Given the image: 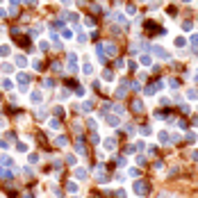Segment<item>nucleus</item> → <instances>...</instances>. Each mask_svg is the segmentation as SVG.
<instances>
[{
	"label": "nucleus",
	"mask_w": 198,
	"mask_h": 198,
	"mask_svg": "<svg viewBox=\"0 0 198 198\" xmlns=\"http://www.w3.org/2000/svg\"><path fill=\"white\" fill-rule=\"evenodd\" d=\"M132 189H134V194H139V196H146V194H148V185H146L143 180H137Z\"/></svg>",
	"instance_id": "1"
},
{
	"label": "nucleus",
	"mask_w": 198,
	"mask_h": 198,
	"mask_svg": "<svg viewBox=\"0 0 198 198\" xmlns=\"http://www.w3.org/2000/svg\"><path fill=\"white\" fill-rule=\"evenodd\" d=\"M100 48H102V57H105V55H109V57L116 55V46H114V43H100Z\"/></svg>",
	"instance_id": "2"
},
{
	"label": "nucleus",
	"mask_w": 198,
	"mask_h": 198,
	"mask_svg": "<svg viewBox=\"0 0 198 198\" xmlns=\"http://www.w3.org/2000/svg\"><path fill=\"white\" fill-rule=\"evenodd\" d=\"M162 84H164L162 80H160V82H153V84H148V87L143 89V94H146V96H155V94H157V89H160Z\"/></svg>",
	"instance_id": "3"
},
{
	"label": "nucleus",
	"mask_w": 198,
	"mask_h": 198,
	"mask_svg": "<svg viewBox=\"0 0 198 198\" xmlns=\"http://www.w3.org/2000/svg\"><path fill=\"white\" fill-rule=\"evenodd\" d=\"M68 71H71V73L77 71V55H75V53H68Z\"/></svg>",
	"instance_id": "4"
},
{
	"label": "nucleus",
	"mask_w": 198,
	"mask_h": 198,
	"mask_svg": "<svg viewBox=\"0 0 198 198\" xmlns=\"http://www.w3.org/2000/svg\"><path fill=\"white\" fill-rule=\"evenodd\" d=\"M153 53H155V55H157L160 59H171L168 50H166V48H162V46H155V48H153Z\"/></svg>",
	"instance_id": "5"
},
{
	"label": "nucleus",
	"mask_w": 198,
	"mask_h": 198,
	"mask_svg": "<svg viewBox=\"0 0 198 198\" xmlns=\"http://www.w3.org/2000/svg\"><path fill=\"white\" fill-rule=\"evenodd\" d=\"M0 168H14V160L7 155H0Z\"/></svg>",
	"instance_id": "6"
},
{
	"label": "nucleus",
	"mask_w": 198,
	"mask_h": 198,
	"mask_svg": "<svg viewBox=\"0 0 198 198\" xmlns=\"http://www.w3.org/2000/svg\"><path fill=\"white\" fill-rule=\"evenodd\" d=\"M30 102H32V105H41V102H43V94H41V91H32V94H30Z\"/></svg>",
	"instance_id": "7"
},
{
	"label": "nucleus",
	"mask_w": 198,
	"mask_h": 198,
	"mask_svg": "<svg viewBox=\"0 0 198 198\" xmlns=\"http://www.w3.org/2000/svg\"><path fill=\"white\" fill-rule=\"evenodd\" d=\"M94 107H96V105H94V100H84V102H82V107H80V109H82V112H91V109H94Z\"/></svg>",
	"instance_id": "8"
},
{
	"label": "nucleus",
	"mask_w": 198,
	"mask_h": 198,
	"mask_svg": "<svg viewBox=\"0 0 198 198\" xmlns=\"http://www.w3.org/2000/svg\"><path fill=\"white\" fill-rule=\"evenodd\" d=\"M107 125L116 128V125H119V116H114V114H107Z\"/></svg>",
	"instance_id": "9"
},
{
	"label": "nucleus",
	"mask_w": 198,
	"mask_h": 198,
	"mask_svg": "<svg viewBox=\"0 0 198 198\" xmlns=\"http://www.w3.org/2000/svg\"><path fill=\"white\" fill-rule=\"evenodd\" d=\"M48 128H50V130H59V128H62L59 119H50V121H48Z\"/></svg>",
	"instance_id": "10"
},
{
	"label": "nucleus",
	"mask_w": 198,
	"mask_h": 198,
	"mask_svg": "<svg viewBox=\"0 0 198 198\" xmlns=\"http://www.w3.org/2000/svg\"><path fill=\"white\" fill-rule=\"evenodd\" d=\"M82 73H84V75H91V73H94V64H91V62H84V66H82Z\"/></svg>",
	"instance_id": "11"
},
{
	"label": "nucleus",
	"mask_w": 198,
	"mask_h": 198,
	"mask_svg": "<svg viewBox=\"0 0 198 198\" xmlns=\"http://www.w3.org/2000/svg\"><path fill=\"white\" fill-rule=\"evenodd\" d=\"M157 139H160V141H162V143H168V141H171V137H168V132H157Z\"/></svg>",
	"instance_id": "12"
},
{
	"label": "nucleus",
	"mask_w": 198,
	"mask_h": 198,
	"mask_svg": "<svg viewBox=\"0 0 198 198\" xmlns=\"http://www.w3.org/2000/svg\"><path fill=\"white\" fill-rule=\"evenodd\" d=\"M9 53H11V48H9L7 43H2V46H0V57H9Z\"/></svg>",
	"instance_id": "13"
},
{
	"label": "nucleus",
	"mask_w": 198,
	"mask_h": 198,
	"mask_svg": "<svg viewBox=\"0 0 198 198\" xmlns=\"http://www.w3.org/2000/svg\"><path fill=\"white\" fill-rule=\"evenodd\" d=\"M105 148L107 150H114L116 148V139H105Z\"/></svg>",
	"instance_id": "14"
},
{
	"label": "nucleus",
	"mask_w": 198,
	"mask_h": 198,
	"mask_svg": "<svg viewBox=\"0 0 198 198\" xmlns=\"http://www.w3.org/2000/svg\"><path fill=\"white\" fill-rule=\"evenodd\" d=\"M75 178L77 180H87V171L84 168H75Z\"/></svg>",
	"instance_id": "15"
},
{
	"label": "nucleus",
	"mask_w": 198,
	"mask_h": 198,
	"mask_svg": "<svg viewBox=\"0 0 198 198\" xmlns=\"http://www.w3.org/2000/svg\"><path fill=\"white\" fill-rule=\"evenodd\" d=\"M0 178H5V180L9 182V180H11L14 175H11V171H7V168H0Z\"/></svg>",
	"instance_id": "16"
},
{
	"label": "nucleus",
	"mask_w": 198,
	"mask_h": 198,
	"mask_svg": "<svg viewBox=\"0 0 198 198\" xmlns=\"http://www.w3.org/2000/svg\"><path fill=\"white\" fill-rule=\"evenodd\" d=\"M185 46H187V39L185 36H178L175 39V48H185Z\"/></svg>",
	"instance_id": "17"
},
{
	"label": "nucleus",
	"mask_w": 198,
	"mask_h": 198,
	"mask_svg": "<svg viewBox=\"0 0 198 198\" xmlns=\"http://www.w3.org/2000/svg\"><path fill=\"white\" fill-rule=\"evenodd\" d=\"M132 109H134V112H143V102H141V100H134V102H132Z\"/></svg>",
	"instance_id": "18"
},
{
	"label": "nucleus",
	"mask_w": 198,
	"mask_h": 198,
	"mask_svg": "<svg viewBox=\"0 0 198 198\" xmlns=\"http://www.w3.org/2000/svg\"><path fill=\"white\" fill-rule=\"evenodd\" d=\"M96 178H98V182H107V173H105L102 168L98 171V175H96Z\"/></svg>",
	"instance_id": "19"
},
{
	"label": "nucleus",
	"mask_w": 198,
	"mask_h": 198,
	"mask_svg": "<svg viewBox=\"0 0 198 198\" xmlns=\"http://www.w3.org/2000/svg\"><path fill=\"white\" fill-rule=\"evenodd\" d=\"M102 80L112 82V80H114V73H112V71H105V73H102Z\"/></svg>",
	"instance_id": "20"
},
{
	"label": "nucleus",
	"mask_w": 198,
	"mask_h": 198,
	"mask_svg": "<svg viewBox=\"0 0 198 198\" xmlns=\"http://www.w3.org/2000/svg\"><path fill=\"white\" fill-rule=\"evenodd\" d=\"M75 150H77V153H80V155H82V153H84V141H82V139H80V141H77V143H75Z\"/></svg>",
	"instance_id": "21"
},
{
	"label": "nucleus",
	"mask_w": 198,
	"mask_h": 198,
	"mask_svg": "<svg viewBox=\"0 0 198 198\" xmlns=\"http://www.w3.org/2000/svg\"><path fill=\"white\" fill-rule=\"evenodd\" d=\"M66 164L75 166V164H77V157H75V155H68V157H66Z\"/></svg>",
	"instance_id": "22"
},
{
	"label": "nucleus",
	"mask_w": 198,
	"mask_h": 198,
	"mask_svg": "<svg viewBox=\"0 0 198 198\" xmlns=\"http://www.w3.org/2000/svg\"><path fill=\"white\" fill-rule=\"evenodd\" d=\"M16 66H21V68L28 66V59H25V57H16Z\"/></svg>",
	"instance_id": "23"
},
{
	"label": "nucleus",
	"mask_w": 198,
	"mask_h": 198,
	"mask_svg": "<svg viewBox=\"0 0 198 198\" xmlns=\"http://www.w3.org/2000/svg\"><path fill=\"white\" fill-rule=\"evenodd\" d=\"M141 134H143V137H148V134H153V128H150V125H143V128H141Z\"/></svg>",
	"instance_id": "24"
},
{
	"label": "nucleus",
	"mask_w": 198,
	"mask_h": 198,
	"mask_svg": "<svg viewBox=\"0 0 198 198\" xmlns=\"http://www.w3.org/2000/svg\"><path fill=\"white\" fill-rule=\"evenodd\" d=\"M116 96H119V98H123V96H125V82H123V84L119 87V91H116Z\"/></svg>",
	"instance_id": "25"
},
{
	"label": "nucleus",
	"mask_w": 198,
	"mask_h": 198,
	"mask_svg": "<svg viewBox=\"0 0 198 198\" xmlns=\"http://www.w3.org/2000/svg\"><path fill=\"white\" fill-rule=\"evenodd\" d=\"M16 150L18 153H28V143H16Z\"/></svg>",
	"instance_id": "26"
},
{
	"label": "nucleus",
	"mask_w": 198,
	"mask_h": 198,
	"mask_svg": "<svg viewBox=\"0 0 198 198\" xmlns=\"http://www.w3.org/2000/svg\"><path fill=\"white\" fill-rule=\"evenodd\" d=\"M66 189H68L71 194H75V191H77V185H75V182H68V185H66Z\"/></svg>",
	"instance_id": "27"
},
{
	"label": "nucleus",
	"mask_w": 198,
	"mask_h": 198,
	"mask_svg": "<svg viewBox=\"0 0 198 198\" xmlns=\"http://www.w3.org/2000/svg\"><path fill=\"white\" fill-rule=\"evenodd\" d=\"M187 98H191V100L198 98V91H196V89H189V91H187Z\"/></svg>",
	"instance_id": "28"
},
{
	"label": "nucleus",
	"mask_w": 198,
	"mask_h": 198,
	"mask_svg": "<svg viewBox=\"0 0 198 198\" xmlns=\"http://www.w3.org/2000/svg\"><path fill=\"white\" fill-rule=\"evenodd\" d=\"M66 143H68V139H66V137H57V146H62V148H64Z\"/></svg>",
	"instance_id": "29"
},
{
	"label": "nucleus",
	"mask_w": 198,
	"mask_h": 198,
	"mask_svg": "<svg viewBox=\"0 0 198 198\" xmlns=\"http://www.w3.org/2000/svg\"><path fill=\"white\" fill-rule=\"evenodd\" d=\"M114 18H116V21H119V23H128V18H125V16H123V14H114Z\"/></svg>",
	"instance_id": "30"
},
{
	"label": "nucleus",
	"mask_w": 198,
	"mask_h": 198,
	"mask_svg": "<svg viewBox=\"0 0 198 198\" xmlns=\"http://www.w3.org/2000/svg\"><path fill=\"white\" fill-rule=\"evenodd\" d=\"M62 25H64V21H53V25H50V28H53V30H57V28H62Z\"/></svg>",
	"instance_id": "31"
},
{
	"label": "nucleus",
	"mask_w": 198,
	"mask_h": 198,
	"mask_svg": "<svg viewBox=\"0 0 198 198\" xmlns=\"http://www.w3.org/2000/svg\"><path fill=\"white\" fill-rule=\"evenodd\" d=\"M11 87H14V84H11V82H9V80H2V89H7V91H9V89H11Z\"/></svg>",
	"instance_id": "32"
},
{
	"label": "nucleus",
	"mask_w": 198,
	"mask_h": 198,
	"mask_svg": "<svg viewBox=\"0 0 198 198\" xmlns=\"http://www.w3.org/2000/svg\"><path fill=\"white\" fill-rule=\"evenodd\" d=\"M62 36H64V39H73V30H64Z\"/></svg>",
	"instance_id": "33"
},
{
	"label": "nucleus",
	"mask_w": 198,
	"mask_h": 198,
	"mask_svg": "<svg viewBox=\"0 0 198 198\" xmlns=\"http://www.w3.org/2000/svg\"><path fill=\"white\" fill-rule=\"evenodd\" d=\"M123 130L128 132V134H132V132H134V125H132V123H125V128H123Z\"/></svg>",
	"instance_id": "34"
},
{
	"label": "nucleus",
	"mask_w": 198,
	"mask_h": 198,
	"mask_svg": "<svg viewBox=\"0 0 198 198\" xmlns=\"http://www.w3.org/2000/svg\"><path fill=\"white\" fill-rule=\"evenodd\" d=\"M53 73H62V64L55 62V64H53Z\"/></svg>",
	"instance_id": "35"
},
{
	"label": "nucleus",
	"mask_w": 198,
	"mask_h": 198,
	"mask_svg": "<svg viewBox=\"0 0 198 198\" xmlns=\"http://www.w3.org/2000/svg\"><path fill=\"white\" fill-rule=\"evenodd\" d=\"M191 46L198 48V34H191Z\"/></svg>",
	"instance_id": "36"
},
{
	"label": "nucleus",
	"mask_w": 198,
	"mask_h": 198,
	"mask_svg": "<svg viewBox=\"0 0 198 198\" xmlns=\"http://www.w3.org/2000/svg\"><path fill=\"white\" fill-rule=\"evenodd\" d=\"M168 84H171V89H178V87H180V82H178V80H168Z\"/></svg>",
	"instance_id": "37"
},
{
	"label": "nucleus",
	"mask_w": 198,
	"mask_h": 198,
	"mask_svg": "<svg viewBox=\"0 0 198 198\" xmlns=\"http://www.w3.org/2000/svg\"><path fill=\"white\" fill-rule=\"evenodd\" d=\"M75 94H77V96H84V94H87V89H84V87H77V89H75Z\"/></svg>",
	"instance_id": "38"
},
{
	"label": "nucleus",
	"mask_w": 198,
	"mask_h": 198,
	"mask_svg": "<svg viewBox=\"0 0 198 198\" xmlns=\"http://www.w3.org/2000/svg\"><path fill=\"white\" fill-rule=\"evenodd\" d=\"M87 125H89V130H96V128H98V125H96V121H94V119H89V123H87Z\"/></svg>",
	"instance_id": "39"
},
{
	"label": "nucleus",
	"mask_w": 198,
	"mask_h": 198,
	"mask_svg": "<svg viewBox=\"0 0 198 198\" xmlns=\"http://www.w3.org/2000/svg\"><path fill=\"white\" fill-rule=\"evenodd\" d=\"M141 64L148 66V64H150V57H148V55H143V57H141Z\"/></svg>",
	"instance_id": "40"
},
{
	"label": "nucleus",
	"mask_w": 198,
	"mask_h": 198,
	"mask_svg": "<svg viewBox=\"0 0 198 198\" xmlns=\"http://www.w3.org/2000/svg\"><path fill=\"white\" fill-rule=\"evenodd\" d=\"M137 164L143 166V164H146V157H143V155H139V157H137Z\"/></svg>",
	"instance_id": "41"
},
{
	"label": "nucleus",
	"mask_w": 198,
	"mask_h": 198,
	"mask_svg": "<svg viewBox=\"0 0 198 198\" xmlns=\"http://www.w3.org/2000/svg\"><path fill=\"white\" fill-rule=\"evenodd\" d=\"M28 160H30V164H36V162H39V155H30Z\"/></svg>",
	"instance_id": "42"
},
{
	"label": "nucleus",
	"mask_w": 198,
	"mask_h": 198,
	"mask_svg": "<svg viewBox=\"0 0 198 198\" xmlns=\"http://www.w3.org/2000/svg\"><path fill=\"white\" fill-rule=\"evenodd\" d=\"M182 30H191V21H185L182 23Z\"/></svg>",
	"instance_id": "43"
},
{
	"label": "nucleus",
	"mask_w": 198,
	"mask_h": 198,
	"mask_svg": "<svg viewBox=\"0 0 198 198\" xmlns=\"http://www.w3.org/2000/svg\"><path fill=\"white\" fill-rule=\"evenodd\" d=\"M114 112L116 114H123V105H114Z\"/></svg>",
	"instance_id": "44"
},
{
	"label": "nucleus",
	"mask_w": 198,
	"mask_h": 198,
	"mask_svg": "<svg viewBox=\"0 0 198 198\" xmlns=\"http://www.w3.org/2000/svg\"><path fill=\"white\" fill-rule=\"evenodd\" d=\"M191 160H194V162H198V150H194V153H191Z\"/></svg>",
	"instance_id": "45"
},
{
	"label": "nucleus",
	"mask_w": 198,
	"mask_h": 198,
	"mask_svg": "<svg viewBox=\"0 0 198 198\" xmlns=\"http://www.w3.org/2000/svg\"><path fill=\"white\" fill-rule=\"evenodd\" d=\"M9 2H11V7H18L21 5V0H9Z\"/></svg>",
	"instance_id": "46"
},
{
	"label": "nucleus",
	"mask_w": 198,
	"mask_h": 198,
	"mask_svg": "<svg viewBox=\"0 0 198 198\" xmlns=\"http://www.w3.org/2000/svg\"><path fill=\"white\" fill-rule=\"evenodd\" d=\"M0 18H7V11H5L2 7H0Z\"/></svg>",
	"instance_id": "47"
},
{
	"label": "nucleus",
	"mask_w": 198,
	"mask_h": 198,
	"mask_svg": "<svg viewBox=\"0 0 198 198\" xmlns=\"http://www.w3.org/2000/svg\"><path fill=\"white\" fill-rule=\"evenodd\" d=\"M25 2H28V5H36V0H25Z\"/></svg>",
	"instance_id": "48"
},
{
	"label": "nucleus",
	"mask_w": 198,
	"mask_h": 198,
	"mask_svg": "<svg viewBox=\"0 0 198 198\" xmlns=\"http://www.w3.org/2000/svg\"><path fill=\"white\" fill-rule=\"evenodd\" d=\"M23 198H34V196H32V194H25V196H23Z\"/></svg>",
	"instance_id": "49"
},
{
	"label": "nucleus",
	"mask_w": 198,
	"mask_h": 198,
	"mask_svg": "<svg viewBox=\"0 0 198 198\" xmlns=\"http://www.w3.org/2000/svg\"><path fill=\"white\" fill-rule=\"evenodd\" d=\"M160 198H168V194H160Z\"/></svg>",
	"instance_id": "50"
},
{
	"label": "nucleus",
	"mask_w": 198,
	"mask_h": 198,
	"mask_svg": "<svg viewBox=\"0 0 198 198\" xmlns=\"http://www.w3.org/2000/svg\"><path fill=\"white\" fill-rule=\"evenodd\" d=\"M182 2H191V0H182Z\"/></svg>",
	"instance_id": "51"
},
{
	"label": "nucleus",
	"mask_w": 198,
	"mask_h": 198,
	"mask_svg": "<svg viewBox=\"0 0 198 198\" xmlns=\"http://www.w3.org/2000/svg\"><path fill=\"white\" fill-rule=\"evenodd\" d=\"M141 2H146V0H141Z\"/></svg>",
	"instance_id": "52"
},
{
	"label": "nucleus",
	"mask_w": 198,
	"mask_h": 198,
	"mask_svg": "<svg viewBox=\"0 0 198 198\" xmlns=\"http://www.w3.org/2000/svg\"><path fill=\"white\" fill-rule=\"evenodd\" d=\"M0 2H2V0H0Z\"/></svg>",
	"instance_id": "53"
}]
</instances>
